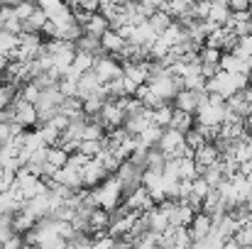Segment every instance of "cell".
<instances>
[{"instance_id": "f1b7e54d", "label": "cell", "mask_w": 252, "mask_h": 249, "mask_svg": "<svg viewBox=\"0 0 252 249\" xmlns=\"http://www.w3.org/2000/svg\"><path fill=\"white\" fill-rule=\"evenodd\" d=\"M208 191H211V188H208V183H206L201 176L191 181V195H193L196 200H201V203H203V198L208 195Z\"/></svg>"}, {"instance_id": "44dd1931", "label": "cell", "mask_w": 252, "mask_h": 249, "mask_svg": "<svg viewBox=\"0 0 252 249\" xmlns=\"http://www.w3.org/2000/svg\"><path fill=\"white\" fill-rule=\"evenodd\" d=\"M193 115H189V112H181V110H174V117H171V130H176V132H181V135H186L189 130H193Z\"/></svg>"}, {"instance_id": "d590c367", "label": "cell", "mask_w": 252, "mask_h": 249, "mask_svg": "<svg viewBox=\"0 0 252 249\" xmlns=\"http://www.w3.org/2000/svg\"><path fill=\"white\" fill-rule=\"evenodd\" d=\"M7 64H10V59H7L5 54H0V74H5V69H7Z\"/></svg>"}, {"instance_id": "5b68a950", "label": "cell", "mask_w": 252, "mask_h": 249, "mask_svg": "<svg viewBox=\"0 0 252 249\" xmlns=\"http://www.w3.org/2000/svg\"><path fill=\"white\" fill-rule=\"evenodd\" d=\"M98 122L103 125L105 132L118 130V127L125 125V110L120 108L118 100H105V103H103V110H100V115H98Z\"/></svg>"}, {"instance_id": "7a4b0ae2", "label": "cell", "mask_w": 252, "mask_h": 249, "mask_svg": "<svg viewBox=\"0 0 252 249\" xmlns=\"http://www.w3.org/2000/svg\"><path fill=\"white\" fill-rule=\"evenodd\" d=\"M93 74H95V79L103 83H110V81H118V79H123V64L115 59V56H108V54H100V56H95L93 59V69H91Z\"/></svg>"}, {"instance_id": "52a82bcc", "label": "cell", "mask_w": 252, "mask_h": 249, "mask_svg": "<svg viewBox=\"0 0 252 249\" xmlns=\"http://www.w3.org/2000/svg\"><path fill=\"white\" fill-rule=\"evenodd\" d=\"M105 178H110V176L105 173V168L98 164L95 159H91V162L81 168V183H84V191H93V188H98Z\"/></svg>"}, {"instance_id": "7c38bea8", "label": "cell", "mask_w": 252, "mask_h": 249, "mask_svg": "<svg viewBox=\"0 0 252 249\" xmlns=\"http://www.w3.org/2000/svg\"><path fill=\"white\" fill-rule=\"evenodd\" d=\"M211 227H213L211 218H208L206 213H196V215H193V220H191V225H189L191 242H201V240L211 232Z\"/></svg>"}, {"instance_id": "cb8c5ba5", "label": "cell", "mask_w": 252, "mask_h": 249, "mask_svg": "<svg viewBox=\"0 0 252 249\" xmlns=\"http://www.w3.org/2000/svg\"><path fill=\"white\" fill-rule=\"evenodd\" d=\"M171 22H174V20L169 17L167 12H162V10H157V12H155V15H152V17L147 20V25H150V27L155 29V34H157V37H159L162 32H167Z\"/></svg>"}, {"instance_id": "603a6c76", "label": "cell", "mask_w": 252, "mask_h": 249, "mask_svg": "<svg viewBox=\"0 0 252 249\" xmlns=\"http://www.w3.org/2000/svg\"><path fill=\"white\" fill-rule=\"evenodd\" d=\"M69 162V154L62 149V147H47V164L52 166V168H64Z\"/></svg>"}, {"instance_id": "3957f363", "label": "cell", "mask_w": 252, "mask_h": 249, "mask_svg": "<svg viewBox=\"0 0 252 249\" xmlns=\"http://www.w3.org/2000/svg\"><path fill=\"white\" fill-rule=\"evenodd\" d=\"M127 213H135V215H145V213H150L152 208H155V203H152V198H150V193L140 186V188H135V191H130L127 195H123V203H120Z\"/></svg>"}, {"instance_id": "4dcf8cb0", "label": "cell", "mask_w": 252, "mask_h": 249, "mask_svg": "<svg viewBox=\"0 0 252 249\" xmlns=\"http://www.w3.org/2000/svg\"><path fill=\"white\" fill-rule=\"evenodd\" d=\"M250 5L248 0H228V10L233 12V15H245V12H250Z\"/></svg>"}, {"instance_id": "f35d334b", "label": "cell", "mask_w": 252, "mask_h": 249, "mask_svg": "<svg viewBox=\"0 0 252 249\" xmlns=\"http://www.w3.org/2000/svg\"><path fill=\"white\" fill-rule=\"evenodd\" d=\"M248 249H252V247H248Z\"/></svg>"}, {"instance_id": "d6a6232c", "label": "cell", "mask_w": 252, "mask_h": 249, "mask_svg": "<svg viewBox=\"0 0 252 249\" xmlns=\"http://www.w3.org/2000/svg\"><path fill=\"white\" fill-rule=\"evenodd\" d=\"M220 74V66L218 64H201V76L206 79V81H211L213 76H218Z\"/></svg>"}, {"instance_id": "4fadbf2b", "label": "cell", "mask_w": 252, "mask_h": 249, "mask_svg": "<svg viewBox=\"0 0 252 249\" xmlns=\"http://www.w3.org/2000/svg\"><path fill=\"white\" fill-rule=\"evenodd\" d=\"M220 71L223 74H243V76H250V69H248V61L233 56V54H223L220 61H218Z\"/></svg>"}, {"instance_id": "9c48e42d", "label": "cell", "mask_w": 252, "mask_h": 249, "mask_svg": "<svg viewBox=\"0 0 252 249\" xmlns=\"http://www.w3.org/2000/svg\"><path fill=\"white\" fill-rule=\"evenodd\" d=\"M125 47H127V42L118 34V32H113V29H108L103 37H100V49H103V54H108V56H120L123 52H125Z\"/></svg>"}, {"instance_id": "e0dca14e", "label": "cell", "mask_w": 252, "mask_h": 249, "mask_svg": "<svg viewBox=\"0 0 252 249\" xmlns=\"http://www.w3.org/2000/svg\"><path fill=\"white\" fill-rule=\"evenodd\" d=\"M228 17H230L228 2H223V0H218V2H211V10H208V22H213V25L223 27V25L228 22Z\"/></svg>"}, {"instance_id": "6da1fadb", "label": "cell", "mask_w": 252, "mask_h": 249, "mask_svg": "<svg viewBox=\"0 0 252 249\" xmlns=\"http://www.w3.org/2000/svg\"><path fill=\"white\" fill-rule=\"evenodd\" d=\"M91 193H93L95 208H100V210H105V213H113V210L123 203V186L118 183L115 176L105 178V181H103L98 188H93Z\"/></svg>"}, {"instance_id": "484cf974", "label": "cell", "mask_w": 252, "mask_h": 249, "mask_svg": "<svg viewBox=\"0 0 252 249\" xmlns=\"http://www.w3.org/2000/svg\"><path fill=\"white\" fill-rule=\"evenodd\" d=\"M17 85H10V83H0V110H7L12 108L15 98H17Z\"/></svg>"}, {"instance_id": "277c9868", "label": "cell", "mask_w": 252, "mask_h": 249, "mask_svg": "<svg viewBox=\"0 0 252 249\" xmlns=\"http://www.w3.org/2000/svg\"><path fill=\"white\" fill-rule=\"evenodd\" d=\"M142 173H145L142 168H137V166L130 164V162H123L113 176H115L118 183L123 186V195H127L130 191H135V188L142 186Z\"/></svg>"}, {"instance_id": "ac0fdd59", "label": "cell", "mask_w": 252, "mask_h": 249, "mask_svg": "<svg viewBox=\"0 0 252 249\" xmlns=\"http://www.w3.org/2000/svg\"><path fill=\"white\" fill-rule=\"evenodd\" d=\"M145 215H147V222H150V232H157V235H162V232H164V230L169 227L167 215H164V213H162L157 205H155L150 213H145Z\"/></svg>"}, {"instance_id": "83f0119b", "label": "cell", "mask_w": 252, "mask_h": 249, "mask_svg": "<svg viewBox=\"0 0 252 249\" xmlns=\"http://www.w3.org/2000/svg\"><path fill=\"white\" fill-rule=\"evenodd\" d=\"M100 149H103V139L100 142H91V139H86L79 144V154H84L88 159H95L98 154H100Z\"/></svg>"}, {"instance_id": "2e32d148", "label": "cell", "mask_w": 252, "mask_h": 249, "mask_svg": "<svg viewBox=\"0 0 252 249\" xmlns=\"http://www.w3.org/2000/svg\"><path fill=\"white\" fill-rule=\"evenodd\" d=\"M225 110L228 112H233L235 117H240V120H245V117H250L252 115V105L240 95V93H235L233 98H228L225 100Z\"/></svg>"}, {"instance_id": "30bf717a", "label": "cell", "mask_w": 252, "mask_h": 249, "mask_svg": "<svg viewBox=\"0 0 252 249\" xmlns=\"http://www.w3.org/2000/svg\"><path fill=\"white\" fill-rule=\"evenodd\" d=\"M218 159H220V154H218V149H216L213 144H203L201 149H196V152H193V162H196V168H198V176H201L208 166L216 164Z\"/></svg>"}, {"instance_id": "d6986e66", "label": "cell", "mask_w": 252, "mask_h": 249, "mask_svg": "<svg viewBox=\"0 0 252 249\" xmlns=\"http://www.w3.org/2000/svg\"><path fill=\"white\" fill-rule=\"evenodd\" d=\"M44 25H47V17H44V12L37 7V10L32 12V17L22 22V32H25V34H39V32L44 29Z\"/></svg>"}, {"instance_id": "e575fe53", "label": "cell", "mask_w": 252, "mask_h": 249, "mask_svg": "<svg viewBox=\"0 0 252 249\" xmlns=\"http://www.w3.org/2000/svg\"><path fill=\"white\" fill-rule=\"evenodd\" d=\"M110 249H132L125 240H113V245H110Z\"/></svg>"}, {"instance_id": "ffe728a7", "label": "cell", "mask_w": 252, "mask_h": 249, "mask_svg": "<svg viewBox=\"0 0 252 249\" xmlns=\"http://www.w3.org/2000/svg\"><path fill=\"white\" fill-rule=\"evenodd\" d=\"M74 49H76V52H84V54H91L93 59L103 54V49H100V39L88 37V34H84V37H81V39L74 44Z\"/></svg>"}, {"instance_id": "f546056e", "label": "cell", "mask_w": 252, "mask_h": 249, "mask_svg": "<svg viewBox=\"0 0 252 249\" xmlns=\"http://www.w3.org/2000/svg\"><path fill=\"white\" fill-rule=\"evenodd\" d=\"M220 52L218 49H208V47H201L198 52V64H218L220 61Z\"/></svg>"}, {"instance_id": "7402d4cb", "label": "cell", "mask_w": 252, "mask_h": 249, "mask_svg": "<svg viewBox=\"0 0 252 249\" xmlns=\"http://www.w3.org/2000/svg\"><path fill=\"white\" fill-rule=\"evenodd\" d=\"M171 117H174V108L171 105H159L157 110H152V122L159 127V130H169L171 125Z\"/></svg>"}, {"instance_id": "8992f818", "label": "cell", "mask_w": 252, "mask_h": 249, "mask_svg": "<svg viewBox=\"0 0 252 249\" xmlns=\"http://www.w3.org/2000/svg\"><path fill=\"white\" fill-rule=\"evenodd\" d=\"M12 112H15V125H17L20 130H34V127L39 125L37 108L30 105V103H25V100H20V98H15Z\"/></svg>"}, {"instance_id": "74e56055", "label": "cell", "mask_w": 252, "mask_h": 249, "mask_svg": "<svg viewBox=\"0 0 252 249\" xmlns=\"http://www.w3.org/2000/svg\"><path fill=\"white\" fill-rule=\"evenodd\" d=\"M84 249H95V247H93V245H91V247H84Z\"/></svg>"}, {"instance_id": "836d02e7", "label": "cell", "mask_w": 252, "mask_h": 249, "mask_svg": "<svg viewBox=\"0 0 252 249\" xmlns=\"http://www.w3.org/2000/svg\"><path fill=\"white\" fill-rule=\"evenodd\" d=\"M37 249H66V240H62V237H54V240H49V242L39 245Z\"/></svg>"}, {"instance_id": "8fae6325", "label": "cell", "mask_w": 252, "mask_h": 249, "mask_svg": "<svg viewBox=\"0 0 252 249\" xmlns=\"http://www.w3.org/2000/svg\"><path fill=\"white\" fill-rule=\"evenodd\" d=\"M52 181H54V183H59V186L71 188L74 193L84 188V183H81V171H74V168H69V166L59 168V171L54 173V178H52Z\"/></svg>"}, {"instance_id": "5bb4252c", "label": "cell", "mask_w": 252, "mask_h": 249, "mask_svg": "<svg viewBox=\"0 0 252 249\" xmlns=\"http://www.w3.org/2000/svg\"><path fill=\"white\" fill-rule=\"evenodd\" d=\"M81 27H84V34H88V37H95V39H100V37H103V34L110 29V25H108V22H105V20L98 15V12H95V15H88Z\"/></svg>"}, {"instance_id": "4316f807", "label": "cell", "mask_w": 252, "mask_h": 249, "mask_svg": "<svg viewBox=\"0 0 252 249\" xmlns=\"http://www.w3.org/2000/svg\"><path fill=\"white\" fill-rule=\"evenodd\" d=\"M34 10H37V5H32V2H17V5H12V15L20 20V25H22L25 20H30Z\"/></svg>"}, {"instance_id": "8d00e7d4", "label": "cell", "mask_w": 252, "mask_h": 249, "mask_svg": "<svg viewBox=\"0 0 252 249\" xmlns=\"http://www.w3.org/2000/svg\"><path fill=\"white\" fill-rule=\"evenodd\" d=\"M223 249H243L235 240H225V245H223Z\"/></svg>"}, {"instance_id": "9a60e30c", "label": "cell", "mask_w": 252, "mask_h": 249, "mask_svg": "<svg viewBox=\"0 0 252 249\" xmlns=\"http://www.w3.org/2000/svg\"><path fill=\"white\" fill-rule=\"evenodd\" d=\"M108 225H110V215L100 208L91 210L88 215V235H100V232H108Z\"/></svg>"}, {"instance_id": "d4e9b609", "label": "cell", "mask_w": 252, "mask_h": 249, "mask_svg": "<svg viewBox=\"0 0 252 249\" xmlns=\"http://www.w3.org/2000/svg\"><path fill=\"white\" fill-rule=\"evenodd\" d=\"M93 69V56L91 54H84V52H76L74 54V64H71V71H76L79 76H84Z\"/></svg>"}, {"instance_id": "ba28073f", "label": "cell", "mask_w": 252, "mask_h": 249, "mask_svg": "<svg viewBox=\"0 0 252 249\" xmlns=\"http://www.w3.org/2000/svg\"><path fill=\"white\" fill-rule=\"evenodd\" d=\"M201 93H206V90H201ZM201 93H193V90H179L176 98L171 100V108H174V110H181V112H189V115H196Z\"/></svg>"}, {"instance_id": "1f68e13d", "label": "cell", "mask_w": 252, "mask_h": 249, "mask_svg": "<svg viewBox=\"0 0 252 249\" xmlns=\"http://www.w3.org/2000/svg\"><path fill=\"white\" fill-rule=\"evenodd\" d=\"M88 162H91L88 157H84V154H79V152H76V154H71V157H69L66 166H69V168H74V171H81V168H84Z\"/></svg>"}]
</instances>
